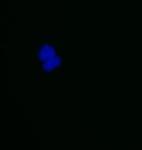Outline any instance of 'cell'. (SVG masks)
I'll use <instances>...</instances> for the list:
<instances>
[{"mask_svg":"<svg viewBox=\"0 0 142 150\" xmlns=\"http://www.w3.org/2000/svg\"><path fill=\"white\" fill-rule=\"evenodd\" d=\"M39 52V58L40 60L44 63L43 64L44 66L43 67L44 69H45L47 64H48L47 68L49 67V65H50L51 70L58 68V67L59 65V63L52 59L58 61H60V57L57 56L55 48L54 47L53 45L48 43L44 44L41 46Z\"/></svg>","mask_w":142,"mask_h":150,"instance_id":"cell-1","label":"cell"}]
</instances>
